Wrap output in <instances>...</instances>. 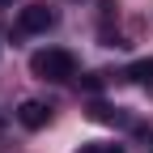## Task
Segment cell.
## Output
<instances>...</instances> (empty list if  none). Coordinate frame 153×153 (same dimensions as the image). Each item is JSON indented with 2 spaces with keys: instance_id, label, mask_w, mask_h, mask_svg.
<instances>
[{
  "instance_id": "obj_1",
  "label": "cell",
  "mask_w": 153,
  "mask_h": 153,
  "mask_svg": "<svg viewBox=\"0 0 153 153\" xmlns=\"http://www.w3.org/2000/svg\"><path fill=\"white\" fill-rule=\"evenodd\" d=\"M30 68H34V76H43V81H72V76H76V60H72V51H64V47L34 51Z\"/></svg>"
},
{
  "instance_id": "obj_2",
  "label": "cell",
  "mask_w": 153,
  "mask_h": 153,
  "mask_svg": "<svg viewBox=\"0 0 153 153\" xmlns=\"http://www.w3.org/2000/svg\"><path fill=\"white\" fill-rule=\"evenodd\" d=\"M55 22H60V13L51 4H26L22 17H17V30L22 34H47V30H55Z\"/></svg>"
},
{
  "instance_id": "obj_3",
  "label": "cell",
  "mask_w": 153,
  "mask_h": 153,
  "mask_svg": "<svg viewBox=\"0 0 153 153\" xmlns=\"http://www.w3.org/2000/svg\"><path fill=\"white\" fill-rule=\"evenodd\" d=\"M17 123L30 128V132L47 128V123H51V106H47V102H38V98H26L22 106H17Z\"/></svg>"
},
{
  "instance_id": "obj_4",
  "label": "cell",
  "mask_w": 153,
  "mask_h": 153,
  "mask_svg": "<svg viewBox=\"0 0 153 153\" xmlns=\"http://www.w3.org/2000/svg\"><path fill=\"white\" fill-rule=\"evenodd\" d=\"M128 76H132L136 85H153V60H136V64L128 68Z\"/></svg>"
},
{
  "instance_id": "obj_5",
  "label": "cell",
  "mask_w": 153,
  "mask_h": 153,
  "mask_svg": "<svg viewBox=\"0 0 153 153\" xmlns=\"http://www.w3.org/2000/svg\"><path fill=\"white\" fill-rule=\"evenodd\" d=\"M89 119H98V123H123V111H111V106H98V102H94L89 106Z\"/></svg>"
},
{
  "instance_id": "obj_6",
  "label": "cell",
  "mask_w": 153,
  "mask_h": 153,
  "mask_svg": "<svg viewBox=\"0 0 153 153\" xmlns=\"http://www.w3.org/2000/svg\"><path fill=\"white\" fill-rule=\"evenodd\" d=\"M81 153H123V145H85Z\"/></svg>"
},
{
  "instance_id": "obj_7",
  "label": "cell",
  "mask_w": 153,
  "mask_h": 153,
  "mask_svg": "<svg viewBox=\"0 0 153 153\" xmlns=\"http://www.w3.org/2000/svg\"><path fill=\"white\" fill-rule=\"evenodd\" d=\"M0 132H4V115H0Z\"/></svg>"
}]
</instances>
